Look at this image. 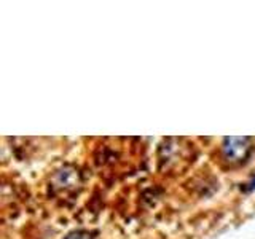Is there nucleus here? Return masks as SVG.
Returning <instances> with one entry per match:
<instances>
[{"label":"nucleus","instance_id":"1","mask_svg":"<svg viewBox=\"0 0 255 239\" xmlns=\"http://www.w3.org/2000/svg\"><path fill=\"white\" fill-rule=\"evenodd\" d=\"M252 150L251 137H225L222 143L223 156L228 163H243Z\"/></svg>","mask_w":255,"mask_h":239},{"label":"nucleus","instance_id":"4","mask_svg":"<svg viewBox=\"0 0 255 239\" xmlns=\"http://www.w3.org/2000/svg\"><path fill=\"white\" fill-rule=\"evenodd\" d=\"M254 190H255V177H254V180L247 183V187H246V191H254Z\"/></svg>","mask_w":255,"mask_h":239},{"label":"nucleus","instance_id":"2","mask_svg":"<svg viewBox=\"0 0 255 239\" xmlns=\"http://www.w3.org/2000/svg\"><path fill=\"white\" fill-rule=\"evenodd\" d=\"M56 180H58V185L62 188H67L75 185V182H78V174L74 169H69V167H64L62 171L56 174Z\"/></svg>","mask_w":255,"mask_h":239},{"label":"nucleus","instance_id":"3","mask_svg":"<svg viewBox=\"0 0 255 239\" xmlns=\"http://www.w3.org/2000/svg\"><path fill=\"white\" fill-rule=\"evenodd\" d=\"M66 239H94V236L91 233H88V231H74Z\"/></svg>","mask_w":255,"mask_h":239}]
</instances>
